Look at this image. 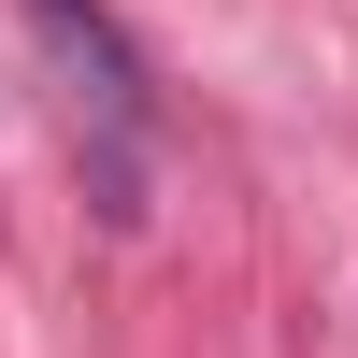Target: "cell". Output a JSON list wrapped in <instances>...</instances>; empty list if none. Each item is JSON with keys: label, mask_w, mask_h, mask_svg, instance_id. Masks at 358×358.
<instances>
[{"label": "cell", "mask_w": 358, "mask_h": 358, "mask_svg": "<svg viewBox=\"0 0 358 358\" xmlns=\"http://www.w3.org/2000/svg\"><path fill=\"white\" fill-rule=\"evenodd\" d=\"M29 43L57 57V86H72V143H86V201L101 215H143V129H158V101H143V57L129 29L101 15V0H15Z\"/></svg>", "instance_id": "cell-1"}]
</instances>
